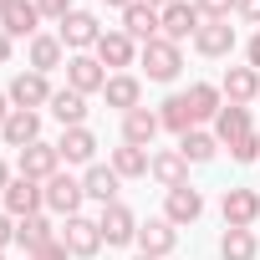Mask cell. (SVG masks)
Returning <instances> with one entry per match:
<instances>
[{
    "label": "cell",
    "instance_id": "6da1fadb",
    "mask_svg": "<svg viewBox=\"0 0 260 260\" xmlns=\"http://www.w3.org/2000/svg\"><path fill=\"white\" fill-rule=\"evenodd\" d=\"M199 26H204V16H199V6H189V0H174L169 11H158V36L174 41V46L199 36Z\"/></svg>",
    "mask_w": 260,
    "mask_h": 260
},
{
    "label": "cell",
    "instance_id": "7a4b0ae2",
    "mask_svg": "<svg viewBox=\"0 0 260 260\" xmlns=\"http://www.w3.org/2000/svg\"><path fill=\"white\" fill-rule=\"evenodd\" d=\"M0 199H6V214H11V219H26V214H41V209H46V189H41L36 179H21V174L6 184Z\"/></svg>",
    "mask_w": 260,
    "mask_h": 260
},
{
    "label": "cell",
    "instance_id": "3957f363",
    "mask_svg": "<svg viewBox=\"0 0 260 260\" xmlns=\"http://www.w3.org/2000/svg\"><path fill=\"white\" fill-rule=\"evenodd\" d=\"M138 56H143V72H148L153 82H174V77L184 72V56H179V46H174V41H164V36H158V41H148Z\"/></svg>",
    "mask_w": 260,
    "mask_h": 260
},
{
    "label": "cell",
    "instance_id": "277c9868",
    "mask_svg": "<svg viewBox=\"0 0 260 260\" xmlns=\"http://www.w3.org/2000/svg\"><path fill=\"white\" fill-rule=\"evenodd\" d=\"M11 107H26V112H36V107H51V82H46V72H21L16 82H11Z\"/></svg>",
    "mask_w": 260,
    "mask_h": 260
},
{
    "label": "cell",
    "instance_id": "5b68a950",
    "mask_svg": "<svg viewBox=\"0 0 260 260\" xmlns=\"http://www.w3.org/2000/svg\"><path fill=\"white\" fill-rule=\"evenodd\" d=\"M41 189H46V209H51V214H67V219H72V214L82 209V199H87L82 179H72V174H51Z\"/></svg>",
    "mask_w": 260,
    "mask_h": 260
},
{
    "label": "cell",
    "instance_id": "8992f818",
    "mask_svg": "<svg viewBox=\"0 0 260 260\" xmlns=\"http://www.w3.org/2000/svg\"><path fill=\"white\" fill-rule=\"evenodd\" d=\"M67 87H72V92H82V97H92V92H102V87H107V67H102L97 56L77 51V56L67 61Z\"/></svg>",
    "mask_w": 260,
    "mask_h": 260
},
{
    "label": "cell",
    "instance_id": "52a82bcc",
    "mask_svg": "<svg viewBox=\"0 0 260 260\" xmlns=\"http://www.w3.org/2000/svg\"><path fill=\"white\" fill-rule=\"evenodd\" d=\"M224 230H250L260 219V194L255 189H224Z\"/></svg>",
    "mask_w": 260,
    "mask_h": 260
},
{
    "label": "cell",
    "instance_id": "ba28073f",
    "mask_svg": "<svg viewBox=\"0 0 260 260\" xmlns=\"http://www.w3.org/2000/svg\"><path fill=\"white\" fill-rule=\"evenodd\" d=\"M61 245H67L77 260H92V255L102 250V230H97V219L72 214V219H67V230H61Z\"/></svg>",
    "mask_w": 260,
    "mask_h": 260
},
{
    "label": "cell",
    "instance_id": "9c48e42d",
    "mask_svg": "<svg viewBox=\"0 0 260 260\" xmlns=\"http://www.w3.org/2000/svg\"><path fill=\"white\" fill-rule=\"evenodd\" d=\"M97 230H102V245H133L138 240V219H133L127 204H107L102 219H97Z\"/></svg>",
    "mask_w": 260,
    "mask_h": 260
},
{
    "label": "cell",
    "instance_id": "30bf717a",
    "mask_svg": "<svg viewBox=\"0 0 260 260\" xmlns=\"http://www.w3.org/2000/svg\"><path fill=\"white\" fill-rule=\"evenodd\" d=\"M51 174H61V153H56V143H31V148H21V179L46 184Z\"/></svg>",
    "mask_w": 260,
    "mask_h": 260
},
{
    "label": "cell",
    "instance_id": "8fae6325",
    "mask_svg": "<svg viewBox=\"0 0 260 260\" xmlns=\"http://www.w3.org/2000/svg\"><path fill=\"white\" fill-rule=\"evenodd\" d=\"M97 41H102V26H97V16H92V11H72V16L61 21V46L87 51V46H97Z\"/></svg>",
    "mask_w": 260,
    "mask_h": 260
},
{
    "label": "cell",
    "instance_id": "7c38bea8",
    "mask_svg": "<svg viewBox=\"0 0 260 260\" xmlns=\"http://www.w3.org/2000/svg\"><path fill=\"white\" fill-rule=\"evenodd\" d=\"M199 214H204V194H199L194 184L169 189V204H164V219H169V224H194Z\"/></svg>",
    "mask_w": 260,
    "mask_h": 260
},
{
    "label": "cell",
    "instance_id": "4fadbf2b",
    "mask_svg": "<svg viewBox=\"0 0 260 260\" xmlns=\"http://www.w3.org/2000/svg\"><path fill=\"white\" fill-rule=\"evenodd\" d=\"M0 138H6L11 148H31V143H41V112L16 107V112L6 117V127H0Z\"/></svg>",
    "mask_w": 260,
    "mask_h": 260
},
{
    "label": "cell",
    "instance_id": "5bb4252c",
    "mask_svg": "<svg viewBox=\"0 0 260 260\" xmlns=\"http://www.w3.org/2000/svg\"><path fill=\"white\" fill-rule=\"evenodd\" d=\"M219 92H224V102H235V107H250V102L260 97V72H255V67H230Z\"/></svg>",
    "mask_w": 260,
    "mask_h": 260
},
{
    "label": "cell",
    "instance_id": "9a60e30c",
    "mask_svg": "<svg viewBox=\"0 0 260 260\" xmlns=\"http://www.w3.org/2000/svg\"><path fill=\"white\" fill-rule=\"evenodd\" d=\"M194 51L199 56H230L235 51V26L230 21H204L199 36H194Z\"/></svg>",
    "mask_w": 260,
    "mask_h": 260
},
{
    "label": "cell",
    "instance_id": "2e32d148",
    "mask_svg": "<svg viewBox=\"0 0 260 260\" xmlns=\"http://www.w3.org/2000/svg\"><path fill=\"white\" fill-rule=\"evenodd\" d=\"M174 245H179V230H174L169 219H148V224H138V250H143V255L164 260Z\"/></svg>",
    "mask_w": 260,
    "mask_h": 260
},
{
    "label": "cell",
    "instance_id": "e0dca14e",
    "mask_svg": "<svg viewBox=\"0 0 260 260\" xmlns=\"http://www.w3.org/2000/svg\"><path fill=\"white\" fill-rule=\"evenodd\" d=\"M158 112H148V107H133V112H127L122 117V143H133V148H148L153 138H158Z\"/></svg>",
    "mask_w": 260,
    "mask_h": 260
},
{
    "label": "cell",
    "instance_id": "ac0fdd59",
    "mask_svg": "<svg viewBox=\"0 0 260 260\" xmlns=\"http://www.w3.org/2000/svg\"><path fill=\"white\" fill-rule=\"evenodd\" d=\"M245 133H255V127H250V107H235V102H224V107H219V117H214V138L230 148V143H240Z\"/></svg>",
    "mask_w": 260,
    "mask_h": 260
},
{
    "label": "cell",
    "instance_id": "d6986e66",
    "mask_svg": "<svg viewBox=\"0 0 260 260\" xmlns=\"http://www.w3.org/2000/svg\"><path fill=\"white\" fill-rule=\"evenodd\" d=\"M122 36H133L138 46H148V41H158V11H148V6H127L122 11Z\"/></svg>",
    "mask_w": 260,
    "mask_h": 260
},
{
    "label": "cell",
    "instance_id": "ffe728a7",
    "mask_svg": "<svg viewBox=\"0 0 260 260\" xmlns=\"http://www.w3.org/2000/svg\"><path fill=\"white\" fill-rule=\"evenodd\" d=\"M164 189H179V184H189V158L179 153V148H164V153H153V169H148Z\"/></svg>",
    "mask_w": 260,
    "mask_h": 260
},
{
    "label": "cell",
    "instance_id": "44dd1931",
    "mask_svg": "<svg viewBox=\"0 0 260 260\" xmlns=\"http://www.w3.org/2000/svg\"><path fill=\"white\" fill-rule=\"evenodd\" d=\"M117 184H122V179L112 174V164H107V169H102V164H92V169L82 174V189H87V199H97L102 209H107V204H117Z\"/></svg>",
    "mask_w": 260,
    "mask_h": 260
},
{
    "label": "cell",
    "instance_id": "7402d4cb",
    "mask_svg": "<svg viewBox=\"0 0 260 260\" xmlns=\"http://www.w3.org/2000/svg\"><path fill=\"white\" fill-rule=\"evenodd\" d=\"M133 56H138V41H133V36L102 31V41H97V61H102V67H127Z\"/></svg>",
    "mask_w": 260,
    "mask_h": 260
},
{
    "label": "cell",
    "instance_id": "603a6c76",
    "mask_svg": "<svg viewBox=\"0 0 260 260\" xmlns=\"http://www.w3.org/2000/svg\"><path fill=\"white\" fill-rule=\"evenodd\" d=\"M56 235H51V219L46 214H26V219H16V245L26 250V255H36L41 245H51Z\"/></svg>",
    "mask_w": 260,
    "mask_h": 260
},
{
    "label": "cell",
    "instance_id": "cb8c5ba5",
    "mask_svg": "<svg viewBox=\"0 0 260 260\" xmlns=\"http://www.w3.org/2000/svg\"><path fill=\"white\" fill-rule=\"evenodd\" d=\"M102 97H107V107H122V117L138 107V97H143V87H138V77H127V72H117V77H107V87H102Z\"/></svg>",
    "mask_w": 260,
    "mask_h": 260
},
{
    "label": "cell",
    "instance_id": "d4e9b609",
    "mask_svg": "<svg viewBox=\"0 0 260 260\" xmlns=\"http://www.w3.org/2000/svg\"><path fill=\"white\" fill-rule=\"evenodd\" d=\"M56 153H61V164H92L97 138L87 133V127H67V133H61V143H56Z\"/></svg>",
    "mask_w": 260,
    "mask_h": 260
},
{
    "label": "cell",
    "instance_id": "484cf974",
    "mask_svg": "<svg viewBox=\"0 0 260 260\" xmlns=\"http://www.w3.org/2000/svg\"><path fill=\"white\" fill-rule=\"evenodd\" d=\"M184 97H189L194 122H209V117H219V107H224V92H219V87H209V82H194Z\"/></svg>",
    "mask_w": 260,
    "mask_h": 260
},
{
    "label": "cell",
    "instance_id": "4316f807",
    "mask_svg": "<svg viewBox=\"0 0 260 260\" xmlns=\"http://www.w3.org/2000/svg\"><path fill=\"white\" fill-rule=\"evenodd\" d=\"M51 117H56L61 127H82V122H87V97L72 92V87H61V92L51 97Z\"/></svg>",
    "mask_w": 260,
    "mask_h": 260
},
{
    "label": "cell",
    "instance_id": "83f0119b",
    "mask_svg": "<svg viewBox=\"0 0 260 260\" xmlns=\"http://www.w3.org/2000/svg\"><path fill=\"white\" fill-rule=\"evenodd\" d=\"M36 21H41L36 0H16V6L0 16V31H6V36H36Z\"/></svg>",
    "mask_w": 260,
    "mask_h": 260
},
{
    "label": "cell",
    "instance_id": "f1b7e54d",
    "mask_svg": "<svg viewBox=\"0 0 260 260\" xmlns=\"http://www.w3.org/2000/svg\"><path fill=\"white\" fill-rule=\"evenodd\" d=\"M148 169H153V158H148L143 148H133V143L112 148V174H117V179H143Z\"/></svg>",
    "mask_w": 260,
    "mask_h": 260
},
{
    "label": "cell",
    "instance_id": "f546056e",
    "mask_svg": "<svg viewBox=\"0 0 260 260\" xmlns=\"http://www.w3.org/2000/svg\"><path fill=\"white\" fill-rule=\"evenodd\" d=\"M158 122L169 127V133H189V127H194V112H189V97L184 92H174V97H164V107H158Z\"/></svg>",
    "mask_w": 260,
    "mask_h": 260
},
{
    "label": "cell",
    "instance_id": "4dcf8cb0",
    "mask_svg": "<svg viewBox=\"0 0 260 260\" xmlns=\"http://www.w3.org/2000/svg\"><path fill=\"white\" fill-rule=\"evenodd\" d=\"M179 153H184L189 164H209V158L219 153V138H214V133H199V127H189V133L179 138Z\"/></svg>",
    "mask_w": 260,
    "mask_h": 260
},
{
    "label": "cell",
    "instance_id": "1f68e13d",
    "mask_svg": "<svg viewBox=\"0 0 260 260\" xmlns=\"http://www.w3.org/2000/svg\"><path fill=\"white\" fill-rule=\"evenodd\" d=\"M61 36H31V72H51L61 67Z\"/></svg>",
    "mask_w": 260,
    "mask_h": 260
},
{
    "label": "cell",
    "instance_id": "d6a6232c",
    "mask_svg": "<svg viewBox=\"0 0 260 260\" xmlns=\"http://www.w3.org/2000/svg\"><path fill=\"white\" fill-rule=\"evenodd\" d=\"M255 235L250 230H224L219 235V260H255Z\"/></svg>",
    "mask_w": 260,
    "mask_h": 260
},
{
    "label": "cell",
    "instance_id": "836d02e7",
    "mask_svg": "<svg viewBox=\"0 0 260 260\" xmlns=\"http://www.w3.org/2000/svg\"><path fill=\"white\" fill-rule=\"evenodd\" d=\"M230 158L235 164H255L260 158V133H245L240 143H230Z\"/></svg>",
    "mask_w": 260,
    "mask_h": 260
},
{
    "label": "cell",
    "instance_id": "e575fe53",
    "mask_svg": "<svg viewBox=\"0 0 260 260\" xmlns=\"http://www.w3.org/2000/svg\"><path fill=\"white\" fill-rule=\"evenodd\" d=\"M194 6H199L204 21H230V11L240 6V0H194Z\"/></svg>",
    "mask_w": 260,
    "mask_h": 260
},
{
    "label": "cell",
    "instance_id": "d590c367",
    "mask_svg": "<svg viewBox=\"0 0 260 260\" xmlns=\"http://www.w3.org/2000/svg\"><path fill=\"white\" fill-rule=\"evenodd\" d=\"M36 11H41V16H51V21L61 26V21L72 16V0H36Z\"/></svg>",
    "mask_w": 260,
    "mask_h": 260
},
{
    "label": "cell",
    "instance_id": "8d00e7d4",
    "mask_svg": "<svg viewBox=\"0 0 260 260\" xmlns=\"http://www.w3.org/2000/svg\"><path fill=\"white\" fill-rule=\"evenodd\" d=\"M26 260H72V250L61 245V240H51V245H41L36 255H26Z\"/></svg>",
    "mask_w": 260,
    "mask_h": 260
},
{
    "label": "cell",
    "instance_id": "74e56055",
    "mask_svg": "<svg viewBox=\"0 0 260 260\" xmlns=\"http://www.w3.org/2000/svg\"><path fill=\"white\" fill-rule=\"evenodd\" d=\"M235 11H240V16L250 21V26H260V0H240V6H235Z\"/></svg>",
    "mask_w": 260,
    "mask_h": 260
},
{
    "label": "cell",
    "instance_id": "f35d334b",
    "mask_svg": "<svg viewBox=\"0 0 260 260\" xmlns=\"http://www.w3.org/2000/svg\"><path fill=\"white\" fill-rule=\"evenodd\" d=\"M11 240H16V224H11V214H0V250H6Z\"/></svg>",
    "mask_w": 260,
    "mask_h": 260
},
{
    "label": "cell",
    "instance_id": "ab89813d",
    "mask_svg": "<svg viewBox=\"0 0 260 260\" xmlns=\"http://www.w3.org/2000/svg\"><path fill=\"white\" fill-rule=\"evenodd\" d=\"M245 56H250V67H255V72H260V31H255V36H250V46H245Z\"/></svg>",
    "mask_w": 260,
    "mask_h": 260
},
{
    "label": "cell",
    "instance_id": "60d3db41",
    "mask_svg": "<svg viewBox=\"0 0 260 260\" xmlns=\"http://www.w3.org/2000/svg\"><path fill=\"white\" fill-rule=\"evenodd\" d=\"M6 61H11V36L0 31V67H6Z\"/></svg>",
    "mask_w": 260,
    "mask_h": 260
},
{
    "label": "cell",
    "instance_id": "b9f144b4",
    "mask_svg": "<svg viewBox=\"0 0 260 260\" xmlns=\"http://www.w3.org/2000/svg\"><path fill=\"white\" fill-rule=\"evenodd\" d=\"M11 112H16V107H11V97L0 92V127H6V117H11Z\"/></svg>",
    "mask_w": 260,
    "mask_h": 260
},
{
    "label": "cell",
    "instance_id": "7bdbcfd3",
    "mask_svg": "<svg viewBox=\"0 0 260 260\" xmlns=\"http://www.w3.org/2000/svg\"><path fill=\"white\" fill-rule=\"evenodd\" d=\"M138 6H148V11H169L174 0H138Z\"/></svg>",
    "mask_w": 260,
    "mask_h": 260
},
{
    "label": "cell",
    "instance_id": "ee69618b",
    "mask_svg": "<svg viewBox=\"0 0 260 260\" xmlns=\"http://www.w3.org/2000/svg\"><path fill=\"white\" fill-rule=\"evenodd\" d=\"M6 184H11V169H6V158H0V194H6Z\"/></svg>",
    "mask_w": 260,
    "mask_h": 260
},
{
    "label": "cell",
    "instance_id": "f6af8a7d",
    "mask_svg": "<svg viewBox=\"0 0 260 260\" xmlns=\"http://www.w3.org/2000/svg\"><path fill=\"white\" fill-rule=\"evenodd\" d=\"M102 6H112V11H127V6H133V0H102Z\"/></svg>",
    "mask_w": 260,
    "mask_h": 260
},
{
    "label": "cell",
    "instance_id": "bcb514c9",
    "mask_svg": "<svg viewBox=\"0 0 260 260\" xmlns=\"http://www.w3.org/2000/svg\"><path fill=\"white\" fill-rule=\"evenodd\" d=\"M11 6H16V0H0V16H6V11H11Z\"/></svg>",
    "mask_w": 260,
    "mask_h": 260
},
{
    "label": "cell",
    "instance_id": "7dc6e473",
    "mask_svg": "<svg viewBox=\"0 0 260 260\" xmlns=\"http://www.w3.org/2000/svg\"><path fill=\"white\" fill-rule=\"evenodd\" d=\"M138 260H153V255H138Z\"/></svg>",
    "mask_w": 260,
    "mask_h": 260
},
{
    "label": "cell",
    "instance_id": "c3c4849f",
    "mask_svg": "<svg viewBox=\"0 0 260 260\" xmlns=\"http://www.w3.org/2000/svg\"><path fill=\"white\" fill-rule=\"evenodd\" d=\"M0 260H6V255H0Z\"/></svg>",
    "mask_w": 260,
    "mask_h": 260
}]
</instances>
